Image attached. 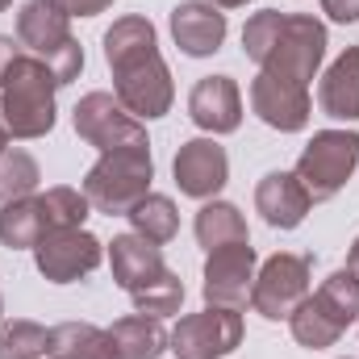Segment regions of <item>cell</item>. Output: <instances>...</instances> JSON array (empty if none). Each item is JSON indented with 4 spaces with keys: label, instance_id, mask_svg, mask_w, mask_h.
<instances>
[{
    "label": "cell",
    "instance_id": "cell-1",
    "mask_svg": "<svg viewBox=\"0 0 359 359\" xmlns=\"http://www.w3.org/2000/svg\"><path fill=\"white\" fill-rule=\"evenodd\" d=\"M104 63L113 72V96L126 113H134L138 121H155L172 109V72L147 17H121L104 29Z\"/></svg>",
    "mask_w": 359,
    "mask_h": 359
},
{
    "label": "cell",
    "instance_id": "cell-2",
    "mask_svg": "<svg viewBox=\"0 0 359 359\" xmlns=\"http://www.w3.org/2000/svg\"><path fill=\"white\" fill-rule=\"evenodd\" d=\"M55 76L50 67L21 50L13 59V67L0 80V121L8 130V138H42L55 130Z\"/></svg>",
    "mask_w": 359,
    "mask_h": 359
},
{
    "label": "cell",
    "instance_id": "cell-3",
    "mask_svg": "<svg viewBox=\"0 0 359 359\" xmlns=\"http://www.w3.org/2000/svg\"><path fill=\"white\" fill-rule=\"evenodd\" d=\"M155 180V159H151V142L147 147H121V151H104L84 176V196L96 213L109 217H126Z\"/></svg>",
    "mask_w": 359,
    "mask_h": 359
},
{
    "label": "cell",
    "instance_id": "cell-4",
    "mask_svg": "<svg viewBox=\"0 0 359 359\" xmlns=\"http://www.w3.org/2000/svg\"><path fill=\"white\" fill-rule=\"evenodd\" d=\"M17 42L50 67V76H55L59 88L72 84V80H80V72H84V46L72 38V17L55 0H29L17 13Z\"/></svg>",
    "mask_w": 359,
    "mask_h": 359
},
{
    "label": "cell",
    "instance_id": "cell-5",
    "mask_svg": "<svg viewBox=\"0 0 359 359\" xmlns=\"http://www.w3.org/2000/svg\"><path fill=\"white\" fill-rule=\"evenodd\" d=\"M359 168V134L355 130H318L297 159V180L305 184L309 201H330Z\"/></svg>",
    "mask_w": 359,
    "mask_h": 359
},
{
    "label": "cell",
    "instance_id": "cell-6",
    "mask_svg": "<svg viewBox=\"0 0 359 359\" xmlns=\"http://www.w3.org/2000/svg\"><path fill=\"white\" fill-rule=\"evenodd\" d=\"M326 59V25L309 13H284V25L271 42V50L264 55L259 72L271 76H284V80H297L309 88V80L318 76Z\"/></svg>",
    "mask_w": 359,
    "mask_h": 359
},
{
    "label": "cell",
    "instance_id": "cell-7",
    "mask_svg": "<svg viewBox=\"0 0 359 359\" xmlns=\"http://www.w3.org/2000/svg\"><path fill=\"white\" fill-rule=\"evenodd\" d=\"M238 347H243V313L226 305H205L201 313L180 318L168 351H176V359H222Z\"/></svg>",
    "mask_w": 359,
    "mask_h": 359
},
{
    "label": "cell",
    "instance_id": "cell-8",
    "mask_svg": "<svg viewBox=\"0 0 359 359\" xmlns=\"http://www.w3.org/2000/svg\"><path fill=\"white\" fill-rule=\"evenodd\" d=\"M76 134L96 147L100 155L104 151H121V147H147V130L134 113L121 109V100L113 92H88L80 104H76Z\"/></svg>",
    "mask_w": 359,
    "mask_h": 359
},
{
    "label": "cell",
    "instance_id": "cell-9",
    "mask_svg": "<svg viewBox=\"0 0 359 359\" xmlns=\"http://www.w3.org/2000/svg\"><path fill=\"white\" fill-rule=\"evenodd\" d=\"M309 297V259L305 255H292V251H280L271 255L264 268L255 271V284H251V309L268 322L280 318H292V309Z\"/></svg>",
    "mask_w": 359,
    "mask_h": 359
},
{
    "label": "cell",
    "instance_id": "cell-10",
    "mask_svg": "<svg viewBox=\"0 0 359 359\" xmlns=\"http://www.w3.org/2000/svg\"><path fill=\"white\" fill-rule=\"evenodd\" d=\"M100 259H104V243L96 234H88L84 226L50 230L34 247V264H38V271L50 284H72V280H80V276L100 268Z\"/></svg>",
    "mask_w": 359,
    "mask_h": 359
},
{
    "label": "cell",
    "instance_id": "cell-11",
    "mask_svg": "<svg viewBox=\"0 0 359 359\" xmlns=\"http://www.w3.org/2000/svg\"><path fill=\"white\" fill-rule=\"evenodd\" d=\"M255 247L251 243H230L209 251L205 259V305H226V309H243L251 301V284H255Z\"/></svg>",
    "mask_w": 359,
    "mask_h": 359
},
{
    "label": "cell",
    "instance_id": "cell-12",
    "mask_svg": "<svg viewBox=\"0 0 359 359\" xmlns=\"http://www.w3.org/2000/svg\"><path fill=\"white\" fill-rule=\"evenodd\" d=\"M251 109H255V117H259L264 126L280 130V134L305 130V126H309V113H313L305 84L284 80V76H271V72H259V76L251 80Z\"/></svg>",
    "mask_w": 359,
    "mask_h": 359
},
{
    "label": "cell",
    "instance_id": "cell-13",
    "mask_svg": "<svg viewBox=\"0 0 359 359\" xmlns=\"http://www.w3.org/2000/svg\"><path fill=\"white\" fill-rule=\"evenodd\" d=\"M172 176H176L180 192L192 201H209L226 188L230 180V159L226 147H217V138H188L172 159Z\"/></svg>",
    "mask_w": 359,
    "mask_h": 359
},
{
    "label": "cell",
    "instance_id": "cell-14",
    "mask_svg": "<svg viewBox=\"0 0 359 359\" xmlns=\"http://www.w3.org/2000/svg\"><path fill=\"white\" fill-rule=\"evenodd\" d=\"M188 117L205 134H234L243 126V92L230 76H205L188 92Z\"/></svg>",
    "mask_w": 359,
    "mask_h": 359
},
{
    "label": "cell",
    "instance_id": "cell-15",
    "mask_svg": "<svg viewBox=\"0 0 359 359\" xmlns=\"http://www.w3.org/2000/svg\"><path fill=\"white\" fill-rule=\"evenodd\" d=\"M172 38L188 59H209L226 42V13L209 0H184L172 8Z\"/></svg>",
    "mask_w": 359,
    "mask_h": 359
},
{
    "label": "cell",
    "instance_id": "cell-16",
    "mask_svg": "<svg viewBox=\"0 0 359 359\" xmlns=\"http://www.w3.org/2000/svg\"><path fill=\"white\" fill-rule=\"evenodd\" d=\"M309 192L297 180V172H268L255 188V209L264 213L271 230H297L309 213Z\"/></svg>",
    "mask_w": 359,
    "mask_h": 359
},
{
    "label": "cell",
    "instance_id": "cell-17",
    "mask_svg": "<svg viewBox=\"0 0 359 359\" xmlns=\"http://www.w3.org/2000/svg\"><path fill=\"white\" fill-rule=\"evenodd\" d=\"M318 104L334 121H359V46H347L322 76Z\"/></svg>",
    "mask_w": 359,
    "mask_h": 359
},
{
    "label": "cell",
    "instance_id": "cell-18",
    "mask_svg": "<svg viewBox=\"0 0 359 359\" xmlns=\"http://www.w3.org/2000/svg\"><path fill=\"white\" fill-rule=\"evenodd\" d=\"M109 268H113V280H117L126 292H134L138 284L155 280L168 264H163V247H155V243H147L142 234L130 230V234H117V238H113V247H109Z\"/></svg>",
    "mask_w": 359,
    "mask_h": 359
},
{
    "label": "cell",
    "instance_id": "cell-19",
    "mask_svg": "<svg viewBox=\"0 0 359 359\" xmlns=\"http://www.w3.org/2000/svg\"><path fill=\"white\" fill-rule=\"evenodd\" d=\"M109 339L117 347V359H159L172 347V334L163 330V318L151 313H130L109 326Z\"/></svg>",
    "mask_w": 359,
    "mask_h": 359
},
{
    "label": "cell",
    "instance_id": "cell-20",
    "mask_svg": "<svg viewBox=\"0 0 359 359\" xmlns=\"http://www.w3.org/2000/svg\"><path fill=\"white\" fill-rule=\"evenodd\" d=\"M46 355L50 359H117V347H113L109 330H100L92 322H59L50 330Z\"/></svg>",
    "mask_w": 359,
    "mask_h": 359
},
{
    "label": "cell",
    "instance_id": "cell-21",
    "mask_svg": "<svg viewBox=\"0 0 359 359\" xmlns=\"http://www.w3.org/2000/svg\"><path fill=\"white\" fill-rule=\"evenodd\" d=\"M192 230H196V243H201L205 251H217V247H230V243H251L247 217H243L238 205H230V201H205Z\"/></svg>",
    "mask_w": 359,
    "mask_h": 359
},
{
    "label": "cell",
    "instance_id": "cell-22",
    "mask_svg": "<svg viewBox=\"0 0 359 359\" xmlns=\"http://www.w3.org/2000/svg\"><path fill=\"white\" fill-rule=\"evenodd\" d=\"M42 234H46V222H42L38 196H21V201L0 205V243L8 251H34Z\"/></svg>",
    "mask_w": 359,
    "mask_h": 359
},
{
    "label": "cell",
    "instance_id": "cell-23",
    "mask_svg": "<svg viewBox=\"0 0 359 359\" xmlns=\"http://www.w3.org/2000/svg\"><path fill=\"white\" fill-rule=\"evenodd\" d=\"M130 226H134V234H142L147 243H155V247H163V243H172L180 230V213H176V201L172 196H163V192H147L130 213Z\"/></svg>",
    "mask_w": 359,
    "mask_h": 359
},
{
    "label": "cell",
    "instance_id": "cell-24",
    "mask_svg": "<svg viewBox=\"0 0 359 359\" xmlns=\"http://www.w3.org/2000/svg\"><path fill=\"white\" fill-rule=\"evenodd\" d=\"M288 326H292V339L301 343V347H309V351H322V347H334L339 339H343V326L318 305V297H305L297 309H292V318H288Z\"/></svg>",
    "mask_w": 359,
    "mask_h": 359
},
{
    "label": "cell",
    "instance_id": "cell-25",
    "mask_svg": "<svg viewBox=\"0 0 359 359\" xmlns=\"http://www.w3.org/2000/svg\"><path fill=\"white\" fill-rule=\"evenodd\" d=\"M313 297H318V305H322V309L343 326V330H347L351 322H359V276L351 268L330 271Z\"/></svg>",
    "mask_w": 359,
    "mask_h": 359
},
{
    "label": "cell",
    "instance_id": "cell-26",
    "mask_svg": "<svg viewBox=\"0 0 359 359\" xmlns=\"http://www.w3.org/2000/svg\"><path fill=\"white\" fill-rule=\"evenodd\" d=\"M38 205H42V222H46V234L50 230H72V226H84L88 217V196L84 188H67V184H55L46 192H38Z\"/></svg>",
    "mask_w": 359,
    "mask_h": 359
},
{
    "label": "cell",
    "instance_id": "cell-27",
    "mask_svg": "<svg viewBox=\"0 0 359 359\" xmlns=\"http://www.w3.org/2000/svg\"><path fill=\"white\" fill-rule=\"evenodd\" d=\"M130 301H134V313H151V318L180 313V305H184V280H180L176 271L163 268L155 280L138 284V288L130 292Z\"/></svg>",
    "mask_w": 359,
    "mask_h": 359
},
{
    "label": "cell",
    "instance_id": "cell-28",
    "mask_svg": "<svg viewBox=\"0 0 359 359\" xmlns=\"http://www.w3.org/2000/svg\"><path fill=\"white\" fill-rule=\"evenodd\" d=\"M38 159L29 155V151H17V147H8L4 155H0V205L4 201H21V196H34L38 192Z\"/></svg>",
    "mask_w": 359,
    "mask_h": 359
},
{
    "label": "cell",
    "instance_id": "cell-29",
    "mask_svg": "<svg viewBox=\"0 0 359 359\" xmlns=\"http://www.w3.org/2000/svg\"><path fill=\"white\" fill-rule=\"evenodd\" d=\"M46 343H50V330L29 318L0 322V359H42Z\"/></svg>",
    "mask_w": 359,
    "mask_h": 359
},
{
    "label": "cell",
    "instance_id": "cell-30",
    "mask_svg": "<svg viewBox=\"0 0 359 359\" xmlns=\"http://www.w3.org/2000/svg\"><path fill=\"white\" fill-rule=\"evenodd\" d=\"M280 25H284V13H276V8L255 13V17L243 25V50H247V59H251V63H264V55L271 50V42H276Z\"/></svg>",
    "mask_w": 359,
    "mask_h": 359
},
{
    "label": "cell",
    "instance_id": "cell-31",
    "mask_svg": "<svg viewBox=\"0 0 359 359\" xmlns=\"http://www.w3.org/2000/svg\"><path fill=\"white\" fill-rule=\"evenodd\" d=\"M322 13L339 25H355L359 21V0H322Z\"/></svg>",
    "mask_w": 359,
    "mask_h": 359
},
{
    "label": "cell",
    "instance_id": "cell-32",
    "mask_svg": "<svg viewBox=\"0 0 359 359\" xmlns=\"http://www.w3.org/2000/svg\"><path fill=\"white\" fill-rule=\"evenodd\" d=\"M67 17H96L104 8H113V0H55Z\"/></svg>",
    "mask_w": 359,
    "mask_h": 359
},
{
    "label": "cell",
    "instance_id": "cell-33",
    "mask_svg": "<svg viewBox=\"0 0 359 359\" xmlns=\"http://www.w3.org/2000/svg\"><path fill=\"white\" fill-rule=\"evenodd\" d=\"M21 50H25L21 42H13V38H4V34H0V80H4V72L13 67V59H17Z\"/></svg>",
    "mask_w": 359,
    "mask_h": 359
},
{
    "label": "cell",
    "instance_id": "cell-34",
    "mask_svg": "<svg viewBox=\"0 0 359 359\" xmlns=\"http://www.w3.org/2000/svg\"><path fill=\"white\" fill-rule=\"evenodd\" d=\"M347 268H351V271L359 276V238L351 243V255H347Z\"/></svg>",
    "mask_w": 359,
    "mask_h": 359
},
{
    "label": "cell",
    "instance_id": "cell-35",
    "mask_svg": "<svg viewBox=\"0 0 359 359\" xmlns=\"http://www.w3.org/2000/svg\"><path fill=\"white\" fill-rule=\"evenodd\" d=\"M209 4H217V8H243V4H251V0H209Z\"/></svg>",
    "mask_w": 359,
    "mask_h": 359
},
{
    "label": "cell",
    "instance_id": "cell-36",
    "mask_svg": "<svg viewBox=\"0 0 359 359\" xmlns=\"http://www.w3.org/2000/svg\"><path fill=\"white\" fill-rule=\"evenodd\" d=\"M8 151V130H4V121H0V155Z\"/></svg>",
    "mask_w": 359,
    "mask_h": 359
},
{
    "label": "cell",
    "instance_id": "cell-37",
    "mask_svg": "<svg viewBox=\"0 0 359 359\" xmlns=\"http://www.w3.org/2000/svg\"><path fill=\"white\" fill-rule=\"evenodd\" d=\"M8 4H13V0H0V13H4V8H8Z\"/></svg>",
    "mask_w": 359,
    "mask_h": 359
},
{
    "label": "cell",
    "instance_id": "cell-38",
    "mask_svg": "<svg viewBox=\"0 0 359 359\" xmlns=\"http://www.w3.org/2000/svg\"><path fill=\"white\" fill-rule=\"evenodd\" d=\"M0 313H4V301H0Z\"/></svg>",
    "mask_w": 359,
    "mask_h": 359
}]
</instances>
